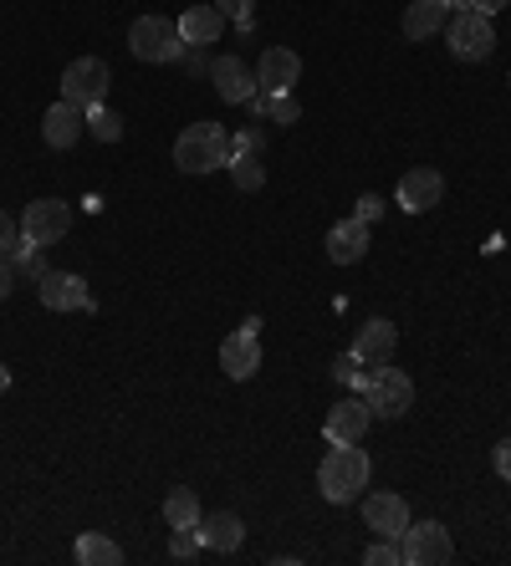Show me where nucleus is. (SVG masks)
I'll list each match as a JSON object with an SVG mask.
<instances>
[{"mask_svg":"<svg viewBox=\"0 0 511 566\" xmlns=\"http://www.w3.org/2000/svg\"><path fill=\"white\" fill-rule=\"evenodd\" d=\"M369 475H374V465H369V454L358 444H333L327 460L317 465V490L333 505H348V500H358L369 490Z\"/></svg>","mask_w":511,"mask_h":566,"instance_id":"f257e3e1","label":"nucleus"},{"mask_svg":"<svg viewBox=\"0 0 511 566\" xmlns=\"http://www.w3.org/2000/svg\"><path fill=\"white\" fill-rule=\"evenodd\" d=\"M174 164L185 174H210V168L230 164V134L221 123H189L185 134L174 138Z\"/></svg>","mask_w":511,"mask_h":566,"instance_id":"f03ea898","label":"nucleus"},{"mask_svg":"<svg viewBox=\"0 0 511 566\" xmlns=\"http://www.w3.org/2000/svg\"><path fill=\"white\" fill-rule=\"evenodd\" d=\"M128 51H134L138 62H153V67L179 62V56H185L179 21H170V16H138L134 26H128Z\"/></svg>","mask_w":511,"mask_h":566,"instance_id":"7ed1b4c3","label":"nucleus"},{"mask_svg":"<svg viewBox=\"0 0 511 566\" xmlns=\"http://www.w3.org/2000/svg\"><path fill=\"white\" fill-rule=\"evenodd\" d=\"M445 47L456 62H486L496 51V32H491V16H481V11H456V16L445 21Z\"/></svg>","mask_w":511,"mask_h":566,"instance_id":"20e7f679","label":"nucleus"},{"mask_svg":"<svg viewBox=\"0 0 511 566\" xmlns=\"http://www.w3.org/2000/svg\"><path fill=\"white\" fill-rule=\"evenodd\" d=\"M399 551H404V566H445L456 562V541L440 520H409V531L399 536Z\"/></svg>","mask_w":511,"mask_h":566,"instance_id":"39448f33","label":"nucleus"},{"mask_svg":"<svg viewBox=\"0 0 511 566\" xmlns=\"http://www.w3.org/2000/svg\"><path fill=\"white\" fill-rule=\"evenodd\" d=\"M363 399H369V408H374V418H404L409 408H414V383H409V373H399V367H374V378H369V388H363Z\"/></svg>","mask_w":511,"mask_h":566,"instance_id":"423d86ee","label":"nucleus"},{"mask_svg":"<svg viewBox=\"0 0 511 566\" xmlns=\"http://www.w3.org/2000/svg\"><path fill=\"white\" fill-rule=\"evenodd\" d=\"M108 83H113V72H108L102 56H77V62L62 72V98L92 113V108H102V98H108Z\"/></svg>","mask_w":511,"mask_h":566,"instance_id":"0eeeda50","label":"nucleus"},{"mask_svg":"<svg viewBox=\"0 0 511 566\" xmlns=\"http://www.w3.org/2000/svg\"><path fill=\"white\" fill-rule=\"evenodd\" d=\"M67 230H72V204L57 200V194H51V200H32L26 204V215H21V235L41 250L57 246Z\"/></svg>","mask_w":511,"mask_h":566,"instance_id":"6e6552de","label":"nucleus"},{"mask_svg":"<svg viewBox=\"0 0 511 566\" xmlns=\"http://www.w3.org/2000/svg\"><path fill=\"white\" fill-rule=\"evenodd\" d=\"M374 429V408L369 399H338V408H327V444H363V433Z\"/></svg>","mask_w":511,"mask_h":566,"instance_id":"1a4fd4ad","label":"nucleus"},{"mask_svg":"<svg viewBox=\"0 0 511 566\" xmlns=\"http://www.w3.org/2000/svg\"><path fill=\"white\" fill-rule=\"evenodd\" d=\"M363 520H369V531L384 536V541H399L409 531V500L394 495V490H374V495L363 500Z\"/></svg>","mask_w":511,"mask_h":566,"instance_id":"9d476101","label":"nucleus"},{"mask_svg":"<svg viewBox=\"0 0 511 566\" xmlns=\"http://www.w3.org/2000/svg\"><path fill=\"white\" fill-rule=\"evenodd\" d=\"M302 83V56L291 47H266L261 51V62H256V87L261 92H291V87Z\"/></svg>","mask_w":511,"mask_h":566,"instance_id":"9b49d317","label":"nucleus"},{"mask_svg":"<svg viewBox=\"0 0 511 566\" xmlns=\"http://www.w3.org/2000/svg\"><path fill=\"white\" fill-rule=\"evenodd\" d=\"M87 134V108H77V102H67V98H57L47 108V117H41V138H47V149H72L77 138Z\"/></svg>","mask_w":511,"mask_h":566,"instance_id":"f8f14e48","label":"nucleus"},{"mask_svg":"<svg viewBox=\"0 0 511 566\" xmlns=\"http://www.w3.org/2000/svg\"><path fill=\"white\" fill-rule=\"evenodd\" d=\"M41 306H47V312H92V291H87V281L72 276V271H47V281H41Z\"/></svg>","mask_w":511,"mask_h":566,"instance_id":"ddd939ff","label":"nucleus"},{"mask_svg":"<svg viewBox=\"0 0 511 566\" xmlns=\"http://www.w3.org/2000/svg\"><path fill=\"white\" fill-rule=\"evenodd\" d=\"M221 367H225V378H236V383L256 378V367H261V337L246 322H240V332H230L221 342Z\"/></svg>","mask_w":511,"mask_h":566,"instance_id":"4468645a","label":"nucleus"},{"mask_svg":"<svg viewBox=\"0 0 511 566\" xmlns=\"http://www.w3.org/2000/svg\"><path fill=\"white\" fill-rule=\"evenodd\" d=\"M440 200H445L440 168H409L404 179H399V204H404L409 215H425V210H435Z\"/></svg>","mask_w":511,"mask_h":566,"instance_id":"2eb2a0df","label":"nucleus"},{"mask_svg":"<svg viewBox=\"0 0 511 566\" xmlns=\"http://www.w3.org/2000/svg\"><path fill=\"white\" fill-rule=\"evenodd\" d=\"M210 83H215V92H221L225 102H240V108L256 98V72L246 67L240 56H215V62H210Z\"/></svg>","mask_w":511,"mask_h":566,"instance_id":"dca6fc26","label":"nucleus"},{"mask_svg":"<svg viewBox=\"0 0 511 566\" xmlns=\"http://www.w3.org/2000/svg\"><path fill=\"white\" fill-rule=\"evenodd\" d=\"M399 348V332H394V322H369V327H358V342H353V357L363 367H384Z\"/></svg>","mask_w":511,"mask_h":566,"instance_id":"f3484780","label":"nucleus"},{"mask_svg":"<svg viewBox=\"0 0 511 566\" xmlns=\"http://www.w3.org/2000/svg\"><path fill=\"white\" fill-rule=\"evenodd\" d=\"M369 230H374V225H363V219H338V225L327 230V261H338V266L363 261V250H369Z\"/></svg>","mask_w":511,"mask_h":566,"instance_id":"a211bd4d","label":"nucleus"},{"mask_svg":"<svg viewBox=\"0 0 511 566\" xmlns=\"http://www.w3.org/2000/svg\"><path fill=\"white\" fill-rule=\"evenodd\" d=\"M195 536H200L204 551H236L240 541H246V526H240V516H230V511H215V516H200V526H195Z\"/></svg>","mask_w":511,"mask_h":566,"instance_id":"6ab92c4d","label":"nucleus"},{"mask_svg":"<svg viewBox=\"0 0 511 566\" xmlns=\"http://www.w3.org/2000/svg\"><path fill=\"white\" fill-rule=\"evenodd\" d=\"M445 21H450V5H445V0H409L404 41H429V36H440Z\"/></svg>","mask_w":511,"mask_h":566,"instance_id":"aec40b11","label":"nucleus"},{"mask_svg":"<svg viewBox=\"0 0 511 566\" xmlns=\"http://www.w3.org/2000/svg\"><path fill=\"white\" fill-rule=\"evenodd\" d=\"M225 32V16L215 5H189L185 16H179V36H185V47H215Z\"/></svg>","mask_w":511,"mask_h":566,"instance_id":"412c9836","label":"nucleus"},{"mask_svg":"<svg viewBox=\"0 0 511 566\" xmlns=\"http://www.w3.org/2000/svg\"><path fill=\"white\" fill-rule=\"evenodd\" d=\"M77 562L83 566H119L123 546L119 541H108V536H98V531H87V536H77Z\"/></svg>","mask_w":511,"mask_h":566,"instance_id":"4be33fe9","label":"nucleus"},{"mask_svg":"<svg viewBox=\"0 0 511 566\" xmlns=\"http://www.w3.org/2000/svg\"><path fill=\"white\" fill-rule=\"evenodd\" d=\"M200 495H195V490H185V485H179V490H170V500H164V520H170V531H179V526H200Z\"/></svg>","mask_w":511,"mask_h":566,"instance_id":"5701e85b","label":"nucleus"},{"mask_svg":"<svg viewBox=\"0 0 511 566\" xmlns=\"http://www.w3.org/2000/svg\"><path fill=\"white\" fill-rule=\"evenodd\" d=\"M246 108L256 117H266V123H297V98L291 92H256Z\"/></svg>","mask_w":511,"mask_h":566,"instance_id":"b1692460","label":"nucleus"},{"mask_svg":"<svg viewBox=\"0 0 511 566\" xmlns=\"http://www.w3.org/2000/svg\"><path fill=\"white\" fill-rule=\"evenodd\" d=\"M230 179H236L240 194H256L261 184H266V168H261V153H230Z\"/></svg>","mask_w":511,"mask_h":566,"instance_id":"393cba45","label":"nucleus"},{"mask_svg":"<svg viewBox=\"0 0 511 566\" xmlns=\"http://www.w3.org/2000/svg\"><path fill=\"white\" fill-rule=\"evenodd\" d=\"M333 378L363 393V388H369V378H374V367H363V363H358V357H353V352H342L338 363H333Z\"/></svg>","mask_w":511,"mask_h":566,"instance_id":"a878e982","label":"nucleus"},{"mask_svg":"<svg viewBox=\"0 0 511 566\" xmlns=\"http://www.w3.org/2000/svg\"><path fill=\"white\" fill-rule=\"evenodd\" d=\"M87 128H92L98 143H119V138H123V117L108 113V108H92V113H87Z\"/></svg>","mask_w":511,"mask_h":566,"instance_id":"bb28decb","label":"nucleus"},{"mask_svg":"<svg viewBox=\"0 0 511 566\" xmlns=\"http://www.w3.org/2000/svg\"><path fill=\"white\" fill-rule=\"evenodd\" d=\"M215 11H221L225 21H236L240 32H251L256 26V0H215Z\"/></svg>","mask_w":511,"mask_h":566,"instance_id":"cd10ccee","label":"nucleus"},{"mask_svg":"<svg viewBox=\"0 0 511 566\" xmlns=\"http://www.w3.org/2000/svg\"><path fill=\"white\" fill-rule=\"evenodd\" d=\"M363 562L369 566H404V551H399V541H384V536H378L374 546L363 551Z\"/></svg>","mask_w":511,"mask_h":566,"instance_id":"c85d7f7f","label":"nucleus"},{"mask_svg":"<svg viewBox=\"0 0 511 566\" xmlns=\"http://www.w3.org/2000/svg\"><path fill=\"white\" fill-rule=\"evenodd\" d=\"M170 551L179 556V562H195V556H200V536H195V526H179L174 541H170Z\"/></svg>","mask_w":511,"mask_h":566,"instance_id":"c756f323","label":"nucleus"},{"mask_svg":"<svg viewBox=\"0 0 511 566\" xmlns=\"http://www.w3.org/2000/svg\"><path fill=\"white\" fill-rule=\"evenodd\" d=\"M378 215H384V200H378V194H358V210H353V219H363V225H374Z\"/></svg>","mask_w":511,"mask_h":566,"instance_id":"7c9ffc66","label":"nucleus"},{"mask_svg":"<svg viewBox=\"0 0 511 566\" xmlns=\"http://www.w3.org/2000/svg\"><path fill=\"white\" fill-rule=\"evenodd\" d=\"M16 240H21V225L5 215V210H0V255H11V246H16Z\"/></svg>","mask_w":511,"mask_h":566,"instance_id":"2f4dec72","label":"nucleus"},{"mask_svg":"<svg viewBox=\"0 0 511 566\" xmlns=\"http://www.w3.org/2000/svg\"><path fill=\"white\" fill-rule=\"evenodd\" d=\"M491 465H496V475L511 485V439H501V444L491 450Z\"/></svg>","mask_w":511,"mask_h":566,"instance_id":"473e14b6","label":"nucleus"},{"mask_svg":"<svg viewBox=\"0 0 511 566\" xmlns=\"http://www.w3.org/2000/svg\"><path fill=\"white\" fill-rule=\"evenodd\" d=\"M11 291H16V261H11V255H0V301L11 297Z\"/></svg>","mask_w":511,"mask_h":566,"instance_id":"72a5a7b5","label":"nucleus"},{"mask_svg":"<svg viewBox=\"0 0 511 566\" xmlns=\"http://www.w3.org/2000/svg\"><path fill=\"white\" fill-rule=\"evenodd\" d=\"M230 153H261V134H256V128L236 134V138H230Z\"/></svg>","mask_w":511,"mask_h":566,"instance_id":"f704fd0d","label":"nucleus"},{"mask_svg":"<svg viewBox=\"0 0 511 566\" xmlns=\"http://www.w3.org/2000/svg\"><path fill=\"white\" fill-rule=\"evenodd\" d=\"M471 11H481V16H496V11H507V0H471Z\"/></svg>","mask_w":511,"mask_h":566,"instance_id":"c9c22d12","label":"nucleus"},{"mask_svg":"<svg viewBox=\"0 0 511 566\" xmlns=\"http://www.w3.org/2000/svg\"><path fill=\"white\" fill-rule=\"evenodd\" d=\"M5 393H11V367L0 363V399H5Z\"/></svg>","mask_w":511,"mask_h":566,"instance_id":"e433bc0d","label":"nucleus"},{"mask_svg":"<svg viewBox=\"0 0 511 566\" xmlns=\"http://www.w3.org/2000/svg\"><path fill=\"white\" fill-rule=\"evenodd\" d=\"M445 5H450V11H471V0H445Z\"/></svg>","mask_w":511,"mask_h":566,"instance_id":"4c0bfd02","label":"nucleus"},{"mask_svg":"<svg viewBox=\"0 0 511 566\" xmlns=\"http://www.w3.org/2000/svg\"><path fill=\"white\" fill-rule=\"evenodd\" d=\"M507 83H511V77H507Z\"/></svg>","mask_w":511,"mask_h":566,"instance_id":"58836bf2","label":"nucleus"}]
</instances>
